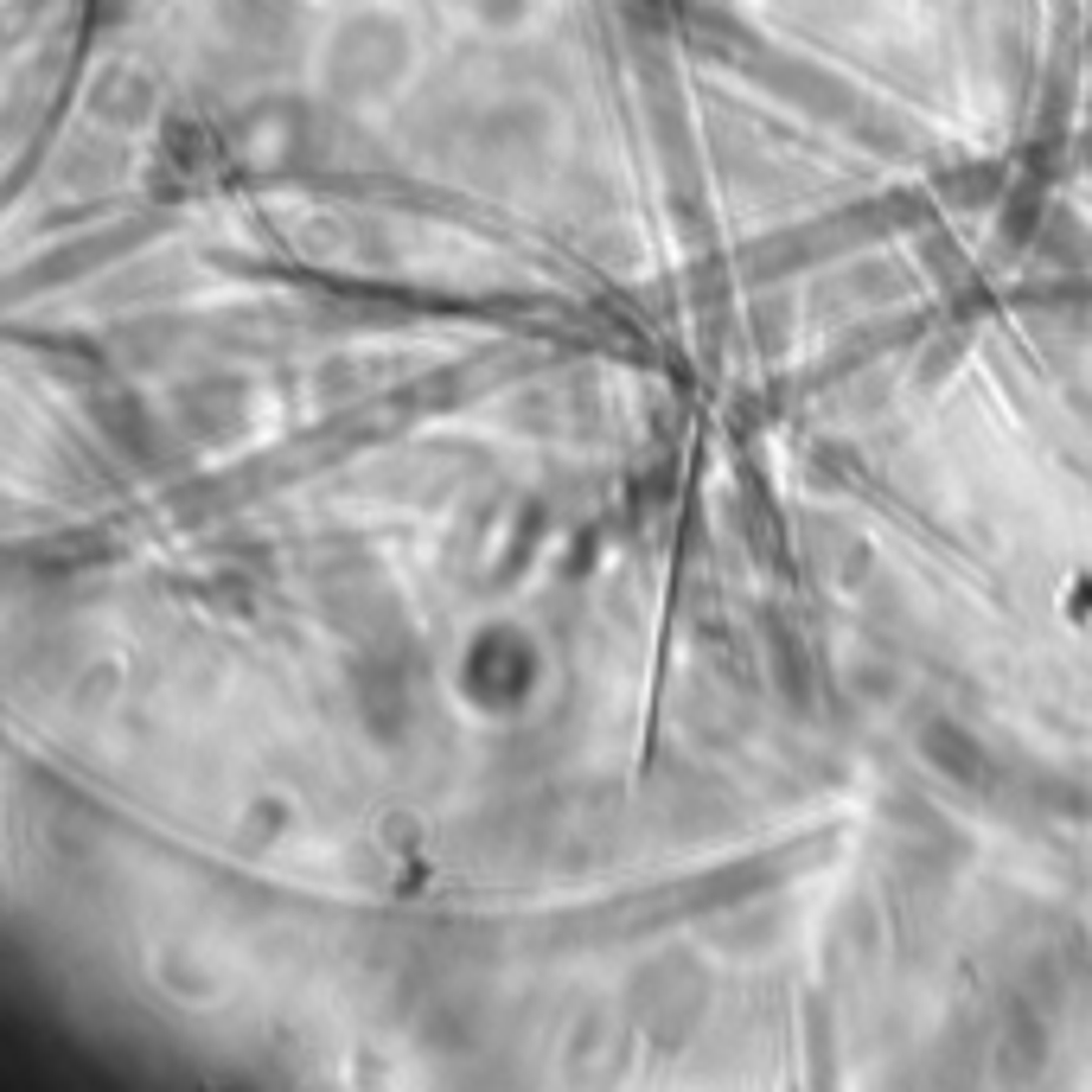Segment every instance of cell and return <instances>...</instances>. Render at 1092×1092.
Returning <instances> with one entry per match:
<instances>
[{
  "mask_svg": "<svg viewBox=\"0 0 1092 1092\" xmlns=\"http://www.w3.org/2000/svg\"><path fill=\"white\" fill-rule=\"evenodd\" d=\"M927 741H940V748H946V741H952V728L940 722V728H933ZM978 760H984V754H978V741H965V748H952V754L940 760V767H952V773H978Z\"/></svg>",
  "mask_w": 1092,
  "mask_h": 1092,
  "instance_id": "1",
  "label": "cell"
}]
</instances>
